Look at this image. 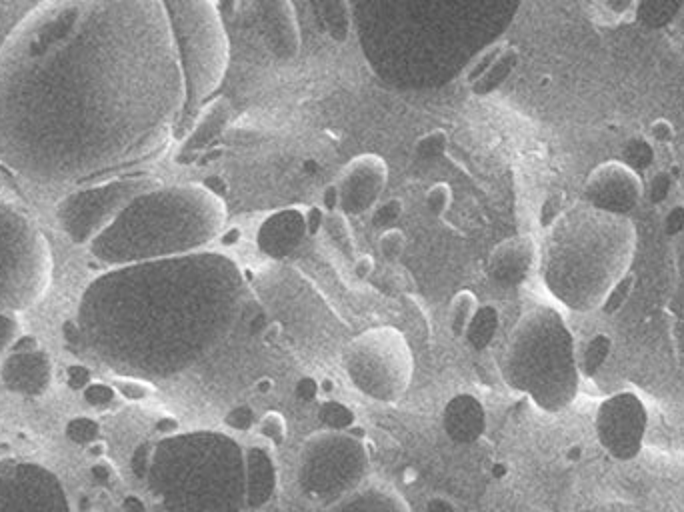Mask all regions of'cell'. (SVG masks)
<instances>
[{"label":"cell","mask_w":684,"mask_h":512,"mask_svg":"<svg viewBox=\"0 0 684 512\" xmlns=\"http://www.w3.org/2000/svg\"><path fill=\"white\" fill-rule=\"evenodd\" d=\"M228 118H230V102L226 98L220 96L212 100L208 106H204L198 112L192 128L184 136L178 162H182V158L186 156H192L204 150L224 130V126L228 124Z\"/></svg>","instance_id":"7402d4cb"},{"label":"cell","mask_w":684,"mask_h":512,"mask_svg":"<svg viewBox=\"0 0 684 512\" xmlns=\"http://www.w3.org/2000/svg\"><path fill=\"white\" fill-rule=\"evenodd\" d=\"M258 432L272 444V446H280L286 440V420L280 412H266L260 422H258Z\"/></svg>","instance_id":"1f68e13d"},{"label":"cell","mask_w":684,"mask_h":512,"mask_svg":"<svg viewBox=\"0 0 684 512\" xmlns=\"http://www.w3.org/2000/svg\"><path fill=\"white\" fill-rule=\"evenodd\" d=\"M642 192L644 184L636 170L618 160L598 164L584 182L586 204L622 216L636 208Z\"/></svg>","instance_id":"4fadbf2b"},{"label":"cell","mask_w":684,"mask_h":512,"mask_svg":"<svg viewBox=\"0 0 684 512\" xmlns=\"http://www.w3.org/2000/svg\"><path fill=\"white\" fill-rule=\"evenodd\" d=\"M218 84L168 0H42L0 46V164L38 184L122 176L186 136Z\"/></svg>","instance_id":"6da1fadb"},{"label":"cell","mask_w":684,"mask_h":512,"mask_svg":"<svg viewBox=\"0 0 684 512\" xmlns=\"http://www.w3.org/2000/svg\"><path fill=\"white\" fill-rule=\"evenodd\" d=\"M318 386H320V394H330L334 390V380L332 378H324V380L318 382Z\"/></svg>","instance_id":"f5cc1de1"},{"label":"cell","mask_w":684,"mask_h":512,"mask_svg":"<svg viewBox=\"0 0 684 512\" xmlns=\"http://www.w3.org/2000/svg\"><path fill=\"white\" fill-rule=\"evenodd\" d=\"M604 8L612 12L614 16H624L628 14L634 6H638V0H602Z\"/></svg>","instance_id":"f6af8a7d"},{"label":"cell","mask_w":684,"mask_h":512,"mask_svg":"<svg viewBox=\"0 0 684 512\" xmlns=\"http://www.w3.org/2000/svg\"><path fill=\"white\" fill-rule=\"evenodd\" d=\"M144 480L164 512H240L246 506L244 450L222 432L166 436L152 448Z\"/></svg>","instance_id":"5b68a950"},{"label":"cell","mask_w":684,"mask_h":512,"mask_svg":"<svg viewBox=\"0 0 684 512\" xmlns=\"http://www.w3.org/2000/svg\"><path fill=\"white\" fill-rule=\"evenodd\" d=\"M238 238H240V230L238 228H230L224 236H222V244H236L238 242Z\"/></svg>","instance_id":"816d5d0a"},{"label":"cell","mask_w":684,"mask_h":512,"mask_svg":"<svg viewBox=\"0 0 684 512\" xmlns=\"http://www.w3.org/2000/svg\"><path fill=\"white\" fill-rule=\"evenodd\" d=\"M20 322L16 312L0 308V354L14 346V342L20 338Z\"/></svg>","instance_id":"d590c367"},{"label":"cell","mask_w":684,"mask_h":512,"mask_svg":"<svg viewBox=\"0 0 684 512\" xmlns=\"http://www.w3.org/2000/svg\"><path fill=\"white\" fill-rule=\"evenodd\" d=\"M374 272V258L368 254H360L354 258V274L364 280Z\"/></svg>","instance_id":"ee69618b"},{"label":"cell","mask_w":684,"mask_h":512,"mask_svg":"<svg viewBox=\"0 0 684 512\" xmlns=\"http://www.w3.org/2000/svg\"><path fill=\"white\" fill-rule=\"evenodd\" d=\"M406 248V234L400 228H388L378 238V250L388 264H396Z\"/></svg>","instance_id":"4dcf8cb0"},{"label":"cell","mask_w":684,"mask_h":512,"mask_svg":"<svg viewBox=\"0 0 684 512\" xmlns=\"http://www.w3.org/2000/svg\"><path fill=\"white\" fill-rule=\"evenodd\" d=\"M244 484L248 508H260L274 498L278 490V466L266 446L254 444L244 450Z\"/></svg>","instance_id":"ffe728a7"},{"label":"cell","mask_w":684,"mask_h":512,"mask_svg":"<svg viewBox=\"0 0 684 512\" xmlns=\"http://www.w3.org/2000/svg\"><path fill=\"white\" fill-rule=\"evenodd\" d=\"M112 386L124 398H130V400H142V398H146V396H150L154 392V388L150 386L148 380L134 378V376H118V378H114Z\"/></svg>","instance_id":"e575fe53"},{"label":"cell","mask_w":684,"mask_h":512,"mask_svg":"<svg viewBox=\"0 0 684 512\" xmlns=\"http://www.w3.org/2000/svg\"><path fill=\"white\" fill-rule=\"evenodd\" d=\"M608 350H610V340L604 334H596L592 340H588L582 354L580 356L576 354L580 372H586V374L596 372L602 366V362L606 360Z\"/></svg>","instance_id":"f546056e"},{"label":"cell","mask_w":684,"mask_h":512,"mask_svg":"<svg viewBox=\"0 0 684 512\" xmlns=\"http://www.w3.org/2000/svg\"><path fill=\"white\" fill-rule=\"evenodd\" d=\"M324 216H326V212L322 206H310L306 210V232H308V236H316L322 230Z\"/></svg>","instance_id":"b9f144b4"},{"label":"cell","mask_w":684,"mask_h":512,"mask_svg":"<svg viewBox=\"0 0 684 512\" xmlns=\"http://www.w3.org/2000/svg\"><path fill=\"white\" fill-rule=\"evenodd\" d=\"M516 64H518V50L514 46H504V50L490 64V68L474 84H470L472 94L486 96V94L494 92L510 76V72L514 70Z\"/></svg>","instance_id":"d4e9b609"},{"label":"cell","mask_w":684,"mask_h":512,"mask_svg":"<svg viewBox=\"0 0 684 512\" xmlns=\"http://www.w3.org/2000/svg\"><path fill=\"white\" fill-rule=\"evenodd\" d=\"M254 16L268 50L280 60L300 52V26L290 0H252Z\"/></svg>","instance_id":"2e32d148"},{"label":"cell","mask_w":684,"mask_h":512,"mask_svg":"<svg viewBox=\"0 0 684 512\" xmlns=\"http://www.w3.org/2000/svg\"><path fill=\"white\" fill-rule=\"evenodd\" d=\"M344 368L364 396L396 402L410 386L412 352L396 328L378 326L356 336L344 350Z\"/></svg>","instance_id":"9c48e42d"},{"label":"cell","mask_w":684,"mask_h":512,"mask_svg":"<svg viewBox=\"0 0 684 512\" xmlns=\"http://www.w3.org/2000/svg\"><path fill=\"white\" fill-rule=\"evenodd\" d=\"M254 388H256V392H260V394H268V392L274 388V382H272V378L264 376V378H258V380H256Z\"/></svg>","instance_id":"681fc988"},{"label":"cell","mask_w":684,"mask_h":512,"mask_svg":"<svg viewBox=\"0 0 684 512\" xmlns=\"http://www.w3.org/2000/svg\"><path fill=\"white\" fill-rule=\"evenodd\" d=\"M52 252L38 224L0 198V308L36 306L50 288Z\"/></svg>","instance_id":"52a82bcc"},{"label":"cell","mask_w":684,"mask_h":512,"mask_svg":"<svg viewBox=\"0 0 684 512\" xmlns=\"http://www.w3.org/2000/svg\"><path fill=\"white\" fill-rule=\"evenodd\" d=\"M304 170H310V172L318 170V164H316V160H306V162H304Z\"/></svg>","instance_id":"db71d44e"},{"label":"cell","mask_w":684,"mask_h":512,"mask_svg":"<svg viewBox=\"0 0 684 512\" xmlns=\"http://www.w3.org/2000/svg\"><path fill=\"white\" fill-rule=\"evenodd\" d=\"M330 512H410V506L392 486L372 482L330 504Z\"/></svg>","instance_id":"44dd1931"},{"label":"cell","mask_w":684,"mask_h":512,"mask_svg":"<svg viewBox=\"0 0 684 512\" xmlns=\"http://www.w3.org/2000/svg\"><path fill=\"white\" fill-rule=\"evenodd\" d=\"M254 410L246 404H238L234 406L226 416H224V424L230 428V430H236V432H248L252 426H254Z\"/></svg>","instance_id":"74e56055"},{"label":"cell","mask_w":684,"mask_h":512,"mask_svg":"<svg viewBox=\"0 0 684 512\" xmlns=\"http://www.w3.org/2000/svg\"><path fill=\"white\" fill-rule=\"evenodd\" d=\"M370 470L366 442L336 430L316 432L304 440L298 458L302 492L322 504H334L364 484Z\"/></svg>","instance_id":"ba28073f"},{"label":"cell","mask_w":684,"mask_h":512,"mask_svg":"<svg viewBox=\"0 0 684 512\" xmlns=\"http://www.w3.org/2000/svg\"><path fill=\"white\" fill-rule=\"evenodd\" d=\"M0 512H70L64 488L36 464L0 468Z\"/></svg>","instance_id":"8fae6325"},{"label":"cell","mask_w":684,"mask_h":512,"mask_svg":"<svg viewBox=\"0 0 684 512\" xmlns=\"http://www.w3.org/2000/svg\"><path fill=\"white\" fill-rule=\"evenodd\" d=\"M388 182V166L378 154L354 156L338 174L336 188L344 214H364L376 206Z\"/></svg>","instance_id":"5bb4252c"},{"label":"cell","mask_w":684,"mask_h":512,"mask_svg":"<svg viewBox=\"0 0 684 512\" xmlns=\"http://www.w3.org/2000/svg\"><path fill=\"white\" fill-rule=\"evenodd\" d=\"M322 230H326L328 238L336 244V248L348 256V258H356V242L350 230V224L346 220V214L342 210H334V212H326L324 216V226Z\"/></svg>","instance_id":"4316f807"},{"label":"cell","mask_w":684,"mask_h":512,"mask_svg":"<svg viewBox=\"0 0 684 512\" xmlns=\"http://www.w3.org/2000/svg\"><path fill=\"white\" fill-rule=\"evenodd\" d=\"M404 212V202L400 198H390L378 206H374V212H372V224L378 226V228H394V224L400 220Z\"/></svg>","instance_id":"d6a6232c"},{"label":"cell","mask_w":684,"mask_h":512,"mask_svg":"<svg viewBox=\"0 0 684 512\" xmlns=\"http://www.w3.org/2000/svg\"><path fill=\"white\" fill-rule=\"evenodd\" d=\"M318 420L322 422L326 430H336V432H344L352 424H356L354 410L338 400H324L318 408Z\"/></svg>","instance_id":"83f0119b"},{"label":"cell","mask_w":684,"mask_h":512,"mask_svg":"<svg viewBox=\"0 0 684 512\" xmlns=\"http://www.w3.org/2000/svg\"><path fill=\"white\" fill-rule=\"evenodd\" d=\"M636 250V228L628 216L580 202L548 226L540 274L548 292L574 312L606 304L624 280Z\"/></svg>","instance_id":"3957f363"},{"label":"cell","mask_w":684,"mask_h":512,"mask_svg":"<svg viewBox=\"0 0 684 512\" xmlns=\"http://www.w3.org/2000/svg\"><path fill=\"white\" fill-rule=\"evenodd\" d=\"M502 50H504V44H492L490 48H486V50L470 64V70L466 72L468 84H474V82L490 68V64L500 56Z\"/></svg>","instance_id":"8d00e7d4"},{"label":"cell","mask_w":684,"mask_h":512,"mask_svg":"<svg viewBox=\"0 0 684 512\" xmlns=\"http://www.w3.org/2000/svg\"><path fill=\"white\" fill-rule=\"evenodd\" d=\"M500 326V312L494 304H484L478 306L476 314L472 316L466 332L462 338H466L468 346L482 352L490 346V342L494 340L496 332Z\"/></svg>","instance_id":"603a6c76"},{"label":"cell","mask_w":684,"mask_h":512,"mask_svg":"<svg viewBox=\"0 0 684 512\" xmlns=\"http://www.w3.org/2000/svg\"><path fill=\"white\" fill-rule=\"evenodd\" d=\"M236 4H238V0H216L218 12H220V14H224V16H234V12H236Z\"/></svg>","instance_id":"c3c4849f"},{"label":"cell","mask_w":684,"mask_h":512,"mask_svg":"<svg viewBox=\"0 0 684 512\" xmlns=\"http://www.w3.org/2000/svg\"><path fill=\"white\" fill-rule=\"evenodd\" d=\"M0 378L12 392L40 396L52 382V362L32 336H20L6 356Z\"/></svg>","instance_id":"9a60e30c"},{"label":"cell","mask_w":684,"mask_h":512,"mask_svg":"<svg viewBox=\"0 0 684 512\" xmlns=\"http://www.w3.org/2000/svg\"><path fill=\"white\" fill-rule=\"evenodd\" d=\"M426 512H458L454 502L448 500L446 496H432L426 502Z\"/></svg>","instance_id":"bcb514c9"},{"label":"cell","mask_w":684,"mask_h":512,"mask_svg":"<svg viewBox=\"0 0 684 512\" xmlns=\"http://www.w3.org/2000/svg\"><path fill=\"white\" fill-rule=\"evenodd\" d=\"M220 196L204 184L156 186L134 196L88 244L110 268L198 252L224 222Z\"/></svg>","instance_id":"277c9868"},{"label":"cell","mask_w":684,"mask_h":512,"mask_svg":"<svg viewBox=\"0 0 684 512\" xmlns=\"http://www.w3.org/2000/svg\"><path fill=\"white\" fill-rule=\"evenodd\" d=\"M34 2H36V4H38V2H42V0H34Z\"/></svg>","instance_id":"11a10c76"},{"label":"cell","mask_w":684,"mask_h":512,"mask_svg":"<svg viewBox=\"0 0 684 512\" xmlns=\"http://www.w3.org/2000/svg\"><path fill=\"white\" fill-rule=\"evenodd\" d=\"M280 332H282V326L278 322H272L264 328V338L272 342V340H276V336H280Z\"/></svg>","instance_id":"f907efd6"},{"label":"cell","mask_w":684,"mask_h":512,"mask_svg":"<svg viewBox=\"0 0 684 512\" xmlns=\"http://www.w3.org/2000/svg\"><path fill=\"white\" fill-rule=\"evenodd\" d=\"M478 298L474 296V292L470 290H458L448 306V328L452 332V336L462 338L472 316L478 310Z\"/></svg>","instance_id":"484cf974"},{"label":"cell","mask_w":684,"mask_h":512,"mask_svg":"<svg viewBox=\"0 0 684 512\" xmlns=\"http://www.w3.org/2000/svg\"><path fill=\"white\" fill-rule=\"evenodd\" d=\"M424 204L432 216H444L452 204V188L446 182H438L428 188Z\"/></svg>","instance_id":"836d02e7"},{"label":"cell","mask_w":684,"mask_h":512,"mask_svg":"<svg viewBox=\"0 0 684 512\" xmlns=\"http://www.w3.org/2000/svg\"><path fill=\"white\" fill-rule=\"evenodd\" d=\"M88 402L92 404H108L114 398V386H104L100 382H88L84 390Z\"/></svg>","instance_id":"ab89813d"},{"label":"cell","mask_w":684,"mask_h":512,"mask_svg":"<svg viewBox=\"0 0 684 512\" xmlns=\"http://www.w3.org/2000/svg\"><path fill=\"white\" fill-rule=\"evenodd\" d=\"M160 186L150 176H114L82 184L56 204L60 230L72 244L88 246L140 192Z\"/></svg>","instance_id":"30bf717a"},{"label":"cell","mask_w":684,"mask_h":512,"mask_svg":"<svg viewBox=\"0 0 684 512\" xmlns=\"http://www.w3.org/2000/svg\"><path fill=\"white\" fill-rule=\"evenodd\" d=\"M316 6L328 36L340 44L346 42L352 26L348 0H316Z\"/></svg>","instance_id":"cb8c5ba5"},{"label":"cell","mask_w":684,"mask_h":512,"mask_svg":"<svg viewBox=\"0 0 684 512\" xmlns=\"http://www.w3.org/2000/svg\"><path fill=\"white\" fill-rule=\"evenodd\" d=\"M318 394H320V386H318V380L312 376H302L294 384V396L300 402H312L318 398Z\"/></svg>","instance_id":"f35d334b"},{"label":"cell","mask_w":684,"mask_h":512,"mask_svg":"<svg viewBox=\"0 0 684 512\" xmlns=\"http://www.w3.org/2000/svg\"><path fill=\"white\" fill-rule=\"evenodd\" d=\"M244 278L222 254L192 252L96 276L78 302V332L122 376L168 378L208 358L232 332Z\"/></svg>","instance_id":"7a4b0ae2"},{"label":"cell","mask_w":684,"mask_h":512,"mask_svg":"<svg viewBox=\"0 0 684 512\" xmlns=\"http://www.w3.org/2000/svg\"><path fill=\"white\" fill-rule=\"evenodd\" d=\"M446 436L458 444H472L486 432V410L472 394L452 396L442 412Z\"/></svg>","instance_id":"d6986e66"},{"label":"cell","mask_w":684,"mask_h":512,"mask_svg":"<svg viewBox=\"0 0 684 512\" xmlns=\"http://www.w3.org/2000/svg\"><path fill=\"white\" fill-rule=\"evenodd\" d=\"M156 430L158 432H162V434H176V430H178V422L174 420V418H162L158 424H156Z\"/></svg>","instance_id":"7dc6e473"},{"label":"cell","mask_w":684,"mask_h":512,"mask_svg":"<svg viewBox=\"0 0 684 512\" xmlns=\"http://www.w3.org/2000/svg\"><path fill=\"white\" fill-rule=\"evenodd\" d=\"M538 248L530 236H516L500 242L488 258V274L500 288L520 286L532 272Z\"/></svg>","instance_id":"ac0fdd59"},{"label":"cell","mask_w":684,"mask_h":512,"mask_svg":"<svg viewBox=\"0 0 684 512\" xmlns=\"http://www.w3.org/2000/svg\"><path fill=\"white\" fill-rule=\"evenodd\" d=\"M150 460H152V446H140L136 448L134 456H132V470L138 478H146L148 468H150Z\"/></svg>","instance_id":"60d3db41"},{"label":"cell","mask_w":684,"mask_h":512,"mask_svg":"<svg viewBox=\"0 0 684 512\" xmlns=\"http://www.w3.org/2000/svg\"><path fill=\"white\" fill-rule=\"evenodd\" d=\"M448 148V134L440 128L426 132L414 142V158L422 164H434L438 162Z\"/></svg>","instance_id":"f1b7e54d"},{"label":"cell","mask_w":684,"mask_h":512,"mask_svg":"<svg viewBox=\"0 0 684 512\" xmlns=\"http://www.w3.org/2000/svg\"><path fill=\"white\" fill-rule=\"evenodd\" d=\"M646 424V408L632 392L610 396L596 412L598 442L616 460H630L640 452Z\"/></svg>","instance_id":"7c38bea8"},{"label":"cell","mask_w":684,"mask_h":512,"mask_svg":"<svg viewBox=\"0 0 684 512\" xmlns=\"http://www.w3.org/2000/svg\"><path fill=\"white\" fill-rule=\"evenodd\" d=\"M322 208L324 212H334L340 208V194H338V188L336 184H328L322 192Z\"/></svg>","instance_id":"7bdbcfd3"},{"label":"cell","mask_w":684,"mask_h":512,"mask_svg":"<svg viewBox=\"0 0 684 512\" xmlns=\"http://www.w3.org/2000/svg\"><path fill=\"white\" fill-rule=\"evenodd\" d=\"M308 236L306 210L302 206H288L270 212L256 230V244L260 252L270 258L290 256Z\"/></svg>","instance_id":"e0dca14e"},{"label":"cell","mask_w":684,"mask_h":512,"mask_svg":"<svg viewBox=\"0 0 684 512\" xmlns=\"http://www.w3.org/2000/svg\"><path fill=\"white\" fill-rule=\"evenodd\" d=\"M500 376L546 412H560L576 398L580 368L574 338L556 308L536 306L514 324Z\"/></svg>","instance_id":"8992f818"}]
</instances>
